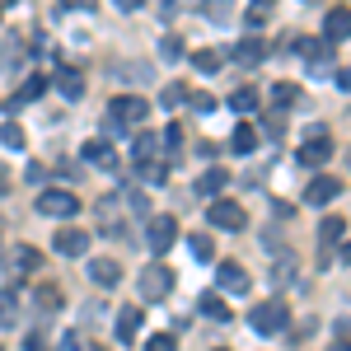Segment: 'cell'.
<instances>
[{
  "label": "cell",
  "mask_w": 351,
  "mask_h": 351,
  "mask_svg": "<svg viewBox=\"0 0 351 351\" xmlns=\"http://www.w3.org/2000/svg\"><path fill=\"white\" fill-rule=\"evenodd\" d=\"M141 319H145V309H141V304H127V309L117 314V342H132L136 332H141Z\"/></svg>",
  "instance_id": "obj_15"
},
{
  "label": "cell",
  "mask_w": 351,
  "mask_h": 351,
  "mask_svg": "<svg viewBox=\"0 0 351 351\" xmlns=\"http://www.w3.org/2000/svg\"><path fill=\"white\" fill-rule=\"evenodd\" d=\"M19 56H24V47H19V43H10L5 56H0V71H14V66H19Z\"/></svg>",
  "instance_id": "obj_35"
},
{
  "label": "cell",
  "mask_w": 351,
  "mask_h": 351,
  "mask_svg": "<svg viewBox=\"0 0 351 351\" xmlns=\"http://www.w3.org/2000/svg\"><path fill=\"white\" fill-rule=\"evenodd\" d=\"M291 52H300L304 61H309V75H328V66H332V56H328V47L319 43V38H295Z\"/></svg>",
  "instance_id": "obj_7"
},
{
  "label": "cell",
  "mask_w": 351,
  "mask_h": 351,
  "mask_svg": "<svg viewBox=\"0 0 351 351\" xmlns=\"http://www.w3.org/2000/svg\"><path fill=\"white\" fill-rule=\"evenodd\" d=\"M38 263H43V258H38V248H19V253H14V276H33V267H38Z\"/></svg>",
  "instance_id": "obj_26"
},
{
  "label": "cell",
  "mask_w": 351,
  "mask_h": 351,
  "mask_svg": "<svg viewBox=\"0 0 351 351\" xmlns=\"http://www.w3.org/2000/svg\"><path fill=\"white\" fill-rule=\"evenodd\" d=\"M263 56H267V47H263L258 38H243L239 47H234V61H239V66H258Z\"/></svg>",
  "instance_id": "obj_21"
},
{
  "label": "cell",
  "mask_w": 351,
  "mask_h": 351,
  "mask_svg": "<svg viewBox=\"0 0 351 351\" xmlns=\"http://www.w3.org/2000/svg\"><path fill=\"white\" fill-rule=\"evenodd\" d=\"M145 351H178V342H173V332H155V337H145Z\"/></svg>",
  "instance_id": "obj_33"
},
{
  "label": "cell",
  "mask_w": 351,
  "mask_h": 351,
  "mask_svg": "<svg viewBox=\"0 0 351 351\" xmlns=\"http://www.w3.org/2000/svg\"><path fill=\"white\" fill-rule=\"evenodd\" d=\"M192 66L202 75H211V71H220V52H192Z\"/></svg>",
  "instance_id": "obj_31"
},
{
  "label": "cell",
  "mask_w": 351,
  "mask_h": 351,
  "mask_svg": "<svg viewBox=\"0 0 351 351\" xmlns=\"http://www.w3.org/2000/svg\"><path fill=\"white\" fill-rule=\"evenodd\" d=\"M206 220H211L216 230H225V234H239V230H248V211H243L239 202H230V197H216V202L206 206Z\"/></svg>",
  "instance_id": "obj_3"
},
{
  "label": "cell",
  "mask_w": 351,
  "mask_h": 351,
  "mask_svg": "<svg viewBox=\"0 0 351 351\" xmlns=\"http://www.w3.org/2000/svg\"><path fill=\"white\" fill-rule=\"evenodd\" d=\"M33 304H38L43 314H56V309H61V291H56V286H38V291H33Z\"/></svg>",
  "instance_id": "obj_25"
},
{
  "label": "cell",
  "mask_w": 351,
  "mask_h": 351,
  "mask_svg": "<svg viewBox=\"0 0 351 351\" xmlns=\"http://www.w3.org/2000/svg\"><path fill=\"white\" fill-rule=\"evenodd\" d=\"M173 239H178V220L173 216H150V225H145V248L155 253V263L173 248Z\"/></svg>",
  "instance_id": "obj_5"
},
{
  "label": "cell",
  "mask_w": 351,
  "mask_h": 351,
  "mask_svg": "<svg viewBox=\"0 0 351 351\" xmlns=\"http://www.w3.org/2000/svg\"><path fill=\"white\" fill-rule=\"evenodd\" d=\"M342 234H347V220H342V216H328L324 225H319V239H324V248L342 243Z\"/></svg>",
  "instance_id": "obj_23"
},
{
  "label": "cell",
  "mask_w": 351,
  "mask_h": 351,
  "mask_svg": "<svg viewBox=\"0 0 351 351\" xmlns=\"http://www.w3.org/2000/svg\"><path fill=\"white\" fill-rule=\"evenodd\" d=\"M0 141H5L10 150H24V127H19V122H5V127H0Z\"/></svg>",
  "instance_id": "obj_30"
},
{
  "label": "cell",
  "mask_w": 351,
  "mask_h": 351,
  "mask_svg": "<svg viewBox=\"0 0 351 351\" xmlns=\"http://www.w3.org/2000/svg\"><path fill=\"white\" fill-rule=\"evenodd\" d=\"M89 164H99V169H112L117 164V155H112V141H84V150H80Z\"/></svg>",
  "instance_id": "obj_18"
},
{
  "label": "cell",
  "mask_w": 351,
  "mask_h": 351,
  "mask_svg": "<svg viewBox=\"0 0 351 351\" xmlns=\"http://www.w3.org/2000/svg\"><path fill=\"white\" fill-rule=\"evenodd\" d=\"M202 314H206V319H220V324L230 319V309L220 304V295H216V291H211V295H202Z\"/></svg>",
  "instance_id": "obj_29"
},
{
  "label": "cell",
  "mask_w": 351,
  "mask_h": 351,
  "mask_svg": "<svg viewBox=\"0 0 351 351\" xmlns=\"http://www.w3.org/2000/svg\"><path fill=\"white\" fill-rule=\"evenodd\" d=\"M248 324H253V332H281V328L291 324V309L281 300H263V304H253Z\"/></svg>",
  "instance_id": "obj_6"
},
{
  "label": "cell",
  "mask_w": 351,
  "mask_h": 351,
  "mask_svg": "<svg viewBox=\"0 0 351 351\" xmlns=\"http://www.w3.org/2000/svg\"><path fill=\"white\" fill-rule=\"evenodd\" d=\"M332 160V136L328 132H314L304 145H300V164H309V169H319V164Z\"/></svg>",
  "instance_id": "obj_9"
},
{
  "label": "cell",
  "mask_w": 351,
  "mask_h": 351,
  "mask_svg": "<svg viewBox=\"0 0 351 351\" xmlns=\"http://www.w3.org/2000/svg\"><path fill=\"white\" fill-rule=\"evenodd\" d=\"M136 291H141V309H145V304H164V300H169V291H173V267L150 263V267L141 271Z\"/></svg>",
  "instance_id": "obj_2"
},
{
  "label": "cell",
  "mask_w": 351,
  "mask_h": 351,
  "mask_svg": "<svg viewBox=\"0 0 351 351\" xmlns=\"http://www.w3.org/2000/svg\"><path fill=\"white\" fill-rule=\"evenodd\" d=\"M164 108H178V104H188V89H183V84H164Z\"/></svg>",
  "instance_id": "obj_32"
},
{
  "label": "cell",
  "mask_w": 351,
  "mask_h": 351,
  "mask_svg": "<svg viewBox=\"0 0 351 351\" xmlns=\"http://www.w3.org/2000/svg\"><path fill=\"white\" fill-rule=\"evenodd\" d=\"M84 351H108V347H84Z\"/></svg>",
  "instance_id": "obj_40"
},
{
  "label": "cell",
  "mask_w": 351,
  "mask_h": 351,
  "mask_svg": "<svg viewBox=\"0 0 351 351\" xmlns=\"http://www.w3.org/2000/svg\"><path fill=\"white\" fill-rule=\"evenodd\" d=\"M230 145H234L239 155H253V150H258V132H253V122H239L234 136H230Z\"/></svg>",
  "instance_id": "obj_22"
},
{
  "label": "cell",
  "mask_w": 351,
  "mask_h": 351,
  "mask_svg": "<svg viewBox=\"0 0 351 351\" xmlns=\"http://www.w3.org/2000/svg\"><path fill=\"white\" fill-rule=\"evenodd\" d=\"M225 188H230V173H225V169H206V173L197 178V192H202V197H211V202H216Z\"/></svg>",
  "instance_id": "obj_17"
},
{
  "label": "cell",
  "mask_w": 351,
  "mask_h": 351,
  "mask_svg": "<svg viewBox=\"0 0 351 351\" xmlns=\"http://www.w3.org/2000/svg\"><path fill=\"white\" fill-rule=\"evenodd\" d=\"M56 89H61V94H66V99L75 104V99L84 94V80H80V71H71V66H61V71H56Z\"/></svg>",
  "instance_id": "obj_20"
},
{
  "label": "cell",
  "mask_w": 351,
  "mask_h": 351,
  "mask_svg": "<svg viewBox=\"0 0 351 351\" xmlns=\"http://www.w3.org/2000/svg\"><path fill=\"white\" fill-rule=\"evenodd\" d=\"M324 33H328V43H347V33H351V14H347V5H337V10H328V19H324Z\"/></svg>",
  "instance_id": "obj_12"
},
{
  "label": "cell",
  "mask_w": 351,
  "mask_h": 351,
  "mask_svg": "<svg viewBox=\"0 0 351 351\" xmlns=\"http://www.w3.org/2000/svg\"><path fill=\"white\" fill-rule=\"evenodd\" d=\"M89 281H94V286H117V281H122V267H117L112 258H94V263H89Z\"/></svg>",
  "instance_id": "obj_16"
},
{
  "label": "cell",
  "mask_w": 351,
  "mask_h": 351,
  "mask_svg": "<svg viewBox=\"0 0 351 351\" xmlns=\"http://www.w3.org/2000/svg\"><path fill=\"white\" fill-rule=\"evenodd\" d=\"M136 164H141V169H150V164H160V136H155V132L136 136Z\"/></svg>",
  "instance_id": "obj_19"
},
{
  "label": "cell",
  "mask_w": 351,
  "mask_h": 351,
  "mask_svg": "<svg viewBox=\"0 0 351 351\" xmlns=\"http://www.w3.org/2000/svg\"><path fill=\"white\" fill-rule=\"evenodd\" d=\"M164 145H169V160H178V150H183V127H178V122L164 132Z\"/></svg>",
  "instance_id": "obj_34"
},
{
  "label": "cell",
  "mask_w": 351,
  "mask_h": 351,
  "mask_svg": "<svg viewBox=\"0 0 351 351\" xmlns=\"http://www.w3.org/2000/svg\"><path fill=\"white\" fill-rule=\"evenodd\" d=\"M150 117V104L141 99V94H117L108 104V117H104V132L117 136V132H127V127H136V122H145Z\"/></svg>",
  "instance_id": "obj_1"
},
{
  "label": "cell",
  "mask_w": 351,
  "mask_h": 351,
  "mask_svg": "<svg viewBox=\"0 0 351 351\" xmlns=\"http://www.w3.org/2000/svg\"><path fill=\"white\" fill-rule=\"evenodd\" d=\"M43 94H47V75H38V71H33V75L19 84V94L10 99V108H24V104H33V99H43Z\"/></svg>",
  "instance_id": "obj_14"
},
{
  "label": "cell",
  "mask_w": 351,
  "mask_h": 351,
  "mask_svg": "<svg viewBox=\"0 0 351 351\" xmlns=\"http://www.w3.org/2000/svg\"><path fill=\"white\" fill-rule=\"evenodd\" d=\"M216 281H220V291H225V295H243V291L253 286V281H248V271H243L239 263H220Z\"/></svg>",
  "instance_id": "obj_10"
},
{
  "label": "cell",
  "mask_w": 351,
  "mask_h": 351,
  "mask_svg": "<svg viewBox=\"0 0 351 351\" xmlns=\"http://www.w3.org/2000/svg\"><path fill=\"white\" fill-rule=\"evenodd\" d=\"M0 14H5V10H0Z\"/></svg>",
  "instance_id": "obj_42"
},
{
  "label": "cell",
  "mask_w": 351,
  "mask_h": 351,
  "mask_svg": "<svg viewBox=\"0 0 351 351\" xmlns=\"http://www.w3.org/2000/svg\"><path fill=\"white\" fill-rule=\"evenodd\" d=\"M342 197V178H332V173H319L309 188H304V202L309 206H328V202H337Z\"/></svg>",
  "instance_id": "obj_8"
},
{
  "label": "cell",
  "mask_w": 351,
  "mask_h": 351,
  "mask_svg": "<svg viewBox=\"0 0 351 351\" xmlns=\"http://www.w3.org/2000/svg\"><path fill=\"white\" fill-rule=\"evenodd\" d=\"M0 192H5V173H0Z\"/></svg>",
  "instance_id": "obj_41"
},
{
  "label": "cell",
  "mask_w": 351,
  "mask_h": 351,
  "mask_svg": "<svg viewBox=\"0 0 351 351\" xmlns=\"http://www.w3.org/2000/svg\"><path fill=\"white\" fill-rule=\"evenodd\" d=\"M188 248H192V258H197V263H211V258H216V248H211V239H206V234H192Z\"/></svg>",
  "instance_id": "obj_28"
},
{
  "label": "cell",
  "mask_w": 351,
  "mask_h": 351,
  "mask_svg": "<svg viewBox=\"0 0 351 351\" xmlns=\"http://www.w3.org/2000/svg\"><path fill=\"white\" fill-rule=\"evenodd\" d=\"M295 99H300V89L291 80H276V84H271V104H276V108H291Z\"/></svg>",
  "instance_id": "obj_27"
},
{
  "label": "cell",
  "mask_w": 351,
  "mask_h": 351,
  "mask_svg": "<svg viewBox=\"0 0 351 351\" xmlns=\"http://www.w3.org/2000/svg\"><path fill=\"white\" fill-rule=\"evenodd\" d=\"M19 304H24V295H19L14 286H5V291H0V328H14V324H19V314H24Z\"/></svg>",
  "instance_id": "obj_13"
},
{
  "label": "cell",
  "mask_w": 351,
  "mask_h": 351,
  "mask_svg": "<svg viewBox=\"0 0 351 351\" xmlns=\"http://www.w3.org/2000/svg\"><path fill=\"white\" fill-rule=\"evenodd\" d=\"M230 108L234 112H258V89H253V84L234 89V94H230Z\"/></svg>",
  "instance_id": "obj_24"
},
{
  "label": "cell",
  "mask_w": 351,
  "mask_h": 351,
  "mask_svg": "<svg viewBox=\"0 0 351 351\" xmlns=\"http://www.w3.org/2000/svg\"><path fill=\"white\" fill-rule=\"evenodd\" d=\"M61 351H84L80 337H61Z\"/></svg>",
  "instance_id": "obj_39"
},
{
  "label": "cell",
  "mask_w": 351,
  "mask_h": 351,
  "mask_svg": "<svg viewBox=\"0 0 351 351\" xmlns=\"http://www.w3.org/2000/svg\"><path fill=\"white\" fill-rule=\"evenodd\" d=\"M192 108H197V112H211V108H216V99H211V94H192Z\"/></svg>",
  "instance_id": "obj_37"
},
{
  "label": "cell",
  "mask_w": 351,
  "mask_h": 351,
  "mask_svg": "<svg viewBox=\"0 0 351 351\" xmlns=\"http://www.w3.org/2000/svg\"><path fill=\"white\" fill-rule=\"evenodd\" d=\"M24 351H47V342H43V332H28V342H24Z\"/></svg>",
  "instance_id": "obj_38"
},
{
  "label": "cell",
  "mask_w": 351,
  "mask_h": 351,
  "mask_svg": "<svg viewBox=\"0 0 351 351\" xmlns=\"http://www.w3.org/2000/svg\"><path fill=\"white\" fill-rule=\"evenodd\" d=\"M38 211L52 216V220H71L80 211V197L71 188H47V192H38Z\"/></svg>",
  "instance_id": "obj_4"
},
{
  "label": "cell",
  "mask_w": 351,
  "mask_h": 351,
  "mask_svg": "<svg viewBox=\"0 0 351 351\" xmlns=\"http://www.w3.org/2000/svg\"><path fill=\"white\" fill-rule=\"evenodd\" d=\"M160 52L169 56V61H178V56H183V47H178V38H164V43H160Z\"/></svg>",
  "instance_id": "obj_36"
},
{
  "label": "cell",
  "mask_w": 351,
  "mask_h": 351,
  "mask_svg": "<svg viewBox=\"0 0 351 351\" xmlns=\"http://www.w3.org/2000/svg\"><path fill=\"white\" fill-rule=\"evenodd\" d=\"M84 248H89L84 230H56V253L61 258H84Z\"/></svg>",
  "instance_id": "obj_11"
}]
</instances>
